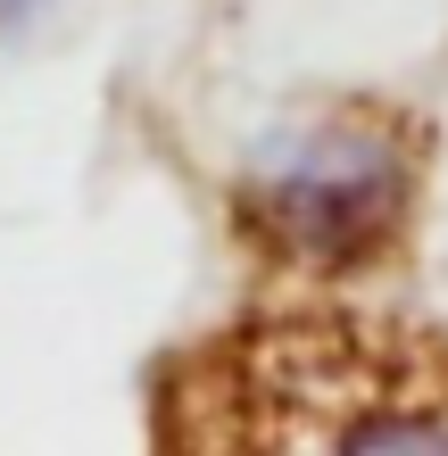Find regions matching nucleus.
<instances>
[{
  "instance_id": "nucleus-2",
  "label": "nucleus",
  "mask_w": 448,
  "mask_h": 456,
  "mask_svg": "<svg viewBox=\"0 0 448 456\" xmlns=\"http://www.w3.org/2000/svg\"><path fill=\"white\" fill-rule=\"evenodd\" d=\"M415 142L390 109H324L257 150L241 175V224L266 257L365 265L407 232Z\"/></svg>"
},
{
  "instance_id": "nucleus-1",
  "label": "nucleus",
  "mask_w": 448,
  "mask_h": 456,
  "mask_svg": "<svg viewBox=\"0 0 448 456\" xmlns=\"http://www.w3.org/2000/svg\"><path fill=\"white\" fill-rule=\"evenodd\" d=\"M167 440H291V448H448V348L365 324H257L167 373Z\"/></svg>"
}]
</instances>
